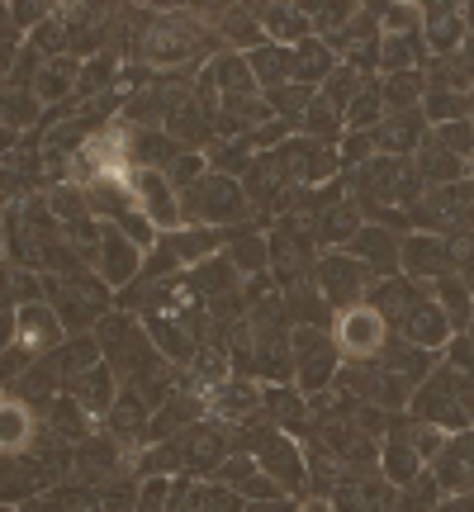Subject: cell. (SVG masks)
<instances>
[{"instance_id": "obj_1", "label": "cell", "mask_w": 474, "mask_h": 512, "mask_svg": "<svg viewBox=\"0 0 474 512\" xmlns=\"http://www.w3.org/2000/svg\"><path fill=\"white\" fill-rule=\"evenodd\" d=\"M176 200H181V219L200 223V228L247 214V195H242V185H237L233 176H223V171L219 176H200L195 185H185Z\"/></svg>"}, {"instance_id": "obj_2", "label": "cell", "mask_w": 474, "mask_h": 512, "mask_svg": "<svg viewBox=\"0 0 474 512\" xmlns=\"http://www.w3.org/2000/svg\"><path fill=\"white\" fill-rule=\"evenodd\" d=\"M313 280H318V294L328 299V309L347 313L361 304L365 285H370V271H365L356 256H323L318 271H313Z\"/></svg>"}, {"instance_id": "obj_3", "label": "cell", "mask_w": 474, "mask_h": 512, "mask_svg": "<svg viewBox=\"0 0 474 512\" xmlns=\"http://www.w3.org/2000/svg\"><path fill=\"white\" fill-rule=\"evenodd\" d=\"M384 342H389V323L370 304H356L337 318V347L347 351L351 361H380Z\"/></svg>"}, {"instance_id": "obj_4", "label": "cell", "mask_w": 474, "mask_h": 512, "mask_svg": "<svg viewBox=\"0 0 474 512\" xmlns=\"http://www.w3.org/2000/svg\"><path fill=\"white\" fill-rule=\"evenodd\" d=\"M413 408H418V418L432 422V427H460V432H465V422H470V413H465V394H460V380L451 375V370L427 375Z\"/></svg>"}, {"instance_id": "obj_5", "label": "cell", "mask_w": 474, "mask_h": 512, "mask_svg": "<svg viewBox=\"0 0 474 512\" xmlns=\"http://www.w3.org/2000/svg\"><path fill=\"white\" fill-rule=\"evenodd\" d=\"M294 375H299V389L313 394V389H328L332 375H337V347H332L323 332L299 328L294 332Z\"/></svg>"}, {"instance_id": "obj_6", "label": "cell", "mask_w": 474, "mask_h": 512, "mask_svg": "<svg viewBox=\"0 0 474 512\" xmlns=\"http://www.w3.org/2000/svg\"><path fill=\"white\" fill-rule=\"evenodd\" d=\"M242 446H252L256 465L271 479L280 475V489H299V484H304V460H299V451L290 446V437H280V432H247Z\"/></svg>"}, {"instance_id": "obj_7", "label": "cell", "mask_w": 474, "mask_h": 512, "mask_svg": "<svg viewBox=\"0 0 474 512\" xmlns=\"http://www.w3.org/2000/svg\"><path fill=\"white\" fill-rule=\"evenodd\" d=\"M275 171L280 176H290V181H328L332 171H337V152L323 143H313V138H304V143H290V147H280L271 157Z\"/></svg>"}, {"instance_id": "obj_8", "label": "cell", "mask_w": 474, "mask_h": 512, "mask_svg": "<svg viewBox=\"0 0 474 512\" xmlns=\"http://www.w3.org/2000/svg\"><path fill=\"white\" fill-rule=\"evenodd\" d=\"M62 318H57L48 304H24V309L15 313V342H19V351L24 356H43V351H53V347H62Z\"/></svg>"}, {"instance_id": "obj_9", "label": "cell", "mask_w": 474, "mask_h": 512, "mask_svg": "<svg viewBox=\"0 0 474 512\" xmlns=\"http://www.w3.org/2000/svg\"><path fill=\"white\" fill-rule=\"evenodd\" d=\"M95 266H100V275L110 280V285H128L133 275L143 271V247L138 242H128L119 228H105L100 233V256H95Z\"/></svg>"}, {"instance_id": "obj_10", "label": "cell", "mask_w": 474, "mask_h": 512, "mask_svg": "<svg viewBox=\"0 0 474 512\" xmlns=\"http://www.w3.org/2000/svg\"><path fill=\"white\" fill-rule=\"evenodd\" d=\"M403 337H408L413 347H422V351H437V347H446L456 332H451V323H446L441 304H432V299H418L413 309L403 313Z\"/></svg>"}, {"instance_id": "obj_11", "label": "cell", "mask_w": 474, "mask_h": 512, "mask_svg": "<svg viewBox=\"0 0 474 512\" xmlns=\"http://www.w3.org/2000/svg\"><path fill=\"white\" fill-rule=\"evenodd\" d=\"M437 484L441 489H470L474 484V432H460V437H446L437 456Z\"/></svg>"}, {"instance_id": "obj_12", "label": "cell", "mask_w": 474, "mask_h": 512, "mask_svg": "<svg viewBox=\"0 0 474 512\" xmlns=\"http://www.w3.org/2000/svg\"><path fill=\"white\" fill-rule=\"evenodd\" d=\"M181 441V460L190 470H219L223 465V451H228V437H223V427H190Z\"/></svg>"}, {"instance_id": "obj_13", "label": "cell", "mask_w": 474, "mask_h": 512, "mask_svg": "<svg viewBox=\"0 0 474 512\" xmlns=\"http://www.w3.org/2000/svg\"><path fill=\"white\" fill-rule=\"evenodd\" d=\"M399 256L413 275H437V280L441 275H451V266H456V261H451V247H446L441 238H408L399 247Z\"/></svg>"}, {"instance_id": "obj_14", "label": "cell", "mask_w": 474, "mask_h": 512, "mask_svg": "<svg viewBox=\"0 0 474 512\" xmlns=\"http://www.w3.org/2000/svg\"><path fill=\"white\" fill-rule=\"evenodd\" d=\"M29 437H34V408L24 399H0V451L5 456H15V451H24L29 446Z\"/></svg>"}, {"instance_id": "obj_15", "label": "cell", "mask_w": 474, "mask_h": 512, "mask_svg": "<svg viewBox=\"0 0 474 512\" xmlns=\"http://www.w3.org/2000/svg\"><path fill=\"white\" fill-rule=\"evenodd\" d=\"M418 176L432 185V190H437V185H460L465 162H460L456 152H446L441 143H432V138H427V143L418 147Z\"/></svg>"}, {"instance_id": "obj_16", "label": "cell", "mask_w": 474, "mask_h": 512, "mask_svg": "<svg viewBox=\"0 0 474 512\" xmlns=\"http://www.w3.org/2000/svg\"><path fill=\"white\" fill-rule=\"evenodd\" d=\"M347 247H351L347 256H356L361 266H380L384 271V266H394V261H399V242L389 238V228H380V223H375V228H361Z\"/></svg>"}, {"instance_id": "obj_17", "label": "cell", "mask_w": 474, "mask_h": 512, "mask_svg": "<svg viewBox=\"0 0 474 512\" xmlns=\"http://www.w3.org/2000/svg\"><path fill=\"white\" fill-rule=\"evenodd\" d=\"M209 81H214V86H223V95H228V110H237L242 100H252V95H256V76H252V67H247V57H223L219 67L209 72Z\"/></svg>"}, {"instance_id": "obj_18", "label": "cell", "mask_w": 474, "mask_h": 512, "mask_svg": "<svg viewBox=\"0 0 474 512\" xmlns=\"http://www.w3.org/2000/svg\"><path fill=\"white\" fill-rule=\"evenodd\" d=\"M219 233H214V228H200V223H181V228H176V233H171V238H166V247H171V252H176V261H209V256L219 252Z\"/></svg>"}, {"instance_id": "obj_19", "label": "cell", "mask_w": 474, "mask_h": 512, "mask_svg": "<svg viewBox=\"0 0 474 512\" xmlns=\"http://www.w3.org/2000/svg\"><path fill=\"white\" fill-rule=\"evenodd\" d=\"M422 34H427V48H437L441 57H451L460 38H465V19H456V10H446V5H432V10H422Z\"/></svg>"}, {"instance_id": "obj_20", "label": "cell", "mask_w": 474, "mask_h": 512, "mask_svg": "<svg viewBox=\"0 0 474 512\" xmlns=\"http://www.w3.org/2000/svg\"><path fill=\"white\" fill-rule=\"evenodd\" d=\"M422 294L413 280H403V275H394V280H384V285H375V304L370 309L380 313V318H389V323H403V313L418 304Z\"/></svg>"}, {"instance_id": "obj_21", "label": "cell", "mask_w": 474, "mask_h": 512, "mask_svg": "<svg viewBox=\"0 0 474 512\" xmlns=\"http://www.w3.org/2000/svg\"><path fill=\"white\" fill-rule=\"evenodd\" d=\"M337 72V62H332V48L323 38H304L299 48H294V76L309 86V81H328Z\"/></svg>"}, {"instance_id": "obj_22", "label": "cell", "mask_w": 474, "mask_h": 512, "mask_svg": "<svg viewBox=\"0 0 474 512\" xmlns=\"http://www.w3.org/2000/svg\"><path fill=\"white\" fill-rule=\"evenodd\" d=\"M247 67H252L256 81H266V86H275V81H290L294 76V48H280V43H266V48H252L247 53Z\"/></svg>"}, {"instance_id": "obj_23", "label": "cell", "mask_w": 474, "mask_h": 512, "mask_svg": "<svg viewBox=\"0 0 474 512\" xmlns=\"http://www.w3.org/2000/svg\"><path fill=\"white\" fill-rule=\"evenodd\" d=\"M418 57H422V34H389L380 43V67L389 76L418 72Z\"/></svg>"}, {"instance_id": "obj_24", "label": "cell", "mask_w": 474, "mask_h": 512, "mask_svg": "<svg viewBox=\"0 0 474 512\" xmlns=\"http://www.w3.org/2000/svg\"><path fill=\"white\" fill-rule=\"evenodd\" d=\"M214 399H209V413L214 418H252L256 408H261V399H256L252 384H219V389H209Z\"/></svg>"}, {"instance_id": "obj_25", "label": "cell", "mask_w": 474, "mask_h": 512, "mask_svg": "<svg viewBox=\"0 0 474 512\" xmlns=\"http://www.w3.org/2000/svg\"><path fill=\"white\" fill-rule=\"evenodd\" d=\"M437 294H441V313H446L451 332H465V328H470V318H474L470 290H465L460 280H451V275H441V280H437Z\"/></svg>"}, {"instance_id": "obj_26", "label": "cell", "mask_w": 474, "mask_h": 512, "mask_svg": "<svg viewBox=\"0 0 474 512\" xmlns=\"http://www.w3.org/2000/svg\"><path fill=\"white\" fill-rule=\"evenodd\" d=\"M422 76L418 72H399V76H389L384 81V110L389 114H408V110H418V100H422Z\"/></svg>"}, {"instance_id": "obj_27", "label": "cell", "mask_w": 474, "mask_h": 512, "mask_svg": "<svg viewBox=\"0 0 474 512\" xmlns=\"http://www.w3.org/2000/svg\"><path fill=\"white\" fill-rule=\"evenodd\" d=\"M237 285V266L233 261H228V256H209V261H200V266H195V285H190V290L195 294H228Z\"/></svg>"}, {"instance_id": "obj_28", "label": "cell", "mask_w": 474, "mask_h": 512, "mask_svg": "<svg viewBox=\"0 0 474 512\" xmlns=\"http://www.w3.org/2000/svg\"><path fill=\"white\" fill-rule=\"evenodd\" d=\"M361 233V214L351 209V204H332V209H323V223L313 228V238L318 242H351Z\"/></svg>"}, {"instance_id": "obj_29", "label": "cell", "mask_w": 474, "mask_h": 512, "mask_svg": "<svg viewBox=\"0 0 474 512\" xmlns=\"http://www.w3.org/2000/svg\"><path fill=\"white\" fill-rule=\"evenodd\" d=\"M285 304H290V313L304 328H323V323H328V299L313 290V285H304V280L290 285V299H285Z\"/></svg>"}, {"instance_id": "obj_30", "label": "cell", "mask_w": 474, "mask_h": 512, "mask_svg": "<svg viewBox=\"0 0 474 512\" xmlns=\"http://www.w3.org/2000/svg\"><path fill=\"white\" fill-rule=\"evenodd\" d=\"M418 451H413V441L408 437H389L384 446V475L394 479V484H413L418 479Z\"/></svg>"}, {"instance_id": "obj_31", "label": "cell", "mask_w": 474, "mask_h": 512, "mask_svg": "<svg viewBox=\"0 0 474 512\" xmlns=\"http://www.w3.org/2000/svg\"><path fill=\"white\" fill-rule=\"evenodd\" d=\"M422 128H418V110H408V114H394L384 128H375V147H394V152H408V147H422L418 138Z\"/></svg>"}, {"instance_id": "obj_32", "label": "cell", "mask_w": 474, "mask_h": 512, "mask_svg": "<svg viewBox=\"0 0 474 512\" xmlns=\"http://www.w3.org/2000/svg\"><path fill=\"white\" fill-rule=\"evenodd\" d=\"M356 91H361V72H356V67H347V62H342V67H337V72L328 76V81H323V100H328L332 110L342 114L351 105V100H356Z\"/></svg>"}, {"instance_id": "obj_33", "label": "cell", "mask_w": 474, "mask_h": 512, "mask_svg": "<svg viewBox=\"0 0 474 512\" xmlns=\"http://www.w3.org/2000/svg\"><path fill=\"white\" fill-rule=\"evenodd\" d=\"M261 15H266V29H271L275 38H299V43H304V38L313 34L309 15L294 10V5H275V10H261Z\"/></svg>"}, {"instance_id": "obj_34", "label": "cell", "mask_w": 474, "mask_h": 512, "mask_svg": "<svg viewBox=\"0 0 474 512\" xmlns=\"http://www.w3.org/2000/svg\"><path fill=\"white\" fill-rule=\"evenodd\" d=\"M76 394H81V408H91V413H105V408H110V370L105 366H95L91 375H81V380H76Z\"/></svg>"}, {"instance_id": "obj_35", "label": "cell", "mask_w": 474, "mask_h": 512, "mask_svg": "<svg viewBox=\"0 0 474 512\" xmlns=\"http://www.w3.org/2000/svg\"><path fill=\"white\" fill-rule=\"evenodd\" d=\"M152 342H157L171 361H190V351H195V347H190V337L176 328V318H162V313L152 318Z\"/></svg>"}, {"instance_id": "obj_36", "label": "cell", "mask_w": 474, "mask_h": 512, "mask_svg": "<svg viewBox=\"0 0 474 512\" xmlns=\"http://www.w3.org/2000/svg\"><path fill=\"white\" fill-rule=\"evenodd\" d=\"M432 143H441L446 152H456L460 162L474 157V119H451V124H441L437 133H432Z\"/></svg>"}, {"instance_id": "obj_37", "label": "cell", "mask_w": 474, "mask_h": 512, "mask_svg": "<svg viewBox=\"0 0 474 512\" xmlns=\"http://www.w3.org/2000/svg\"><path fill=\"white\" fill-rule=\"evenodd\" d=\"M38 119V100L29 91H0V124H34Z\"/></svg>"}, {"instance_id": "obj_38", "label": "cell", "mask_w": 474, "mask_h": 512, "mask_svg": "<svg viewBox=\"0 0 474 512\" xmlns=\"http://www.w3.org/2000/svg\"><path fill=\"white\" fill-rule=\"evenodd\" d=\"M266 242L261 238H252V233H242V238L233 242V247H228V261H233L237 271H261V266H266Z\"/></svg>"}, {"instance_id": "obj_39", "label": "cell", "mask_w": 474, "mask_h": 512, "mask_svg": "<svg viewBox=\"0 0 474 512\" xmlns=\"http://www.w3.org/2000/svg\"><path fill=\"white\" fill-rule=\"evenodd\" d=\"M261 408H266L271 418H280V422H299V418H304V403H299V394H294V389H275V384L261 394Z\"/></svg>"}, {"instance_id": "obj_40", "label": "cell", "mask_w": 474, "mask_h": 512, "mask_svg": "<svg viewBox=\"0 0 474 512\" xmlns=\"http://www.w3.org/2000/svg\"><path fill=\"white\" fill-rule=\"evenodd\" d=\"M266 105L280 114H309L313 105V86H280V91L266 95Z\"/></svg>"}, {"instance_id": "obj_41", "label": "cell", "mask_w": 474, "mask_h": 512, "mask_svg": "<svg viewBox=\"0 0 474 512\" xmlns=\"http://www.w3.org/2000/svg\"><path fill=\"white\" fill-rule=\"evenodd\" d=\"M76 81V62H53V67H43L38 72V91L57 100V95H67V86Z\"/></svg>"}, {"instance_id": "obj_42", "label": "cell", "mask_w": 474, "mask_h": 512, "mask_svg": "<svg viewBox=\"0 0 474 512\" xmlns=\"http://www.w3.org/2000/svg\"><path fill=\"white\" fill-rule=\"evenodd\" d=\"M380 110H384L380 91H370V86H365V91L347 105V119H351V128H365V124H375V119H380Z\"/></svg>"}, {"instance_id": "obj_43", "label": "cell", "mask_w": 474, "mask_h": 512, "mask_svg": "<svg viewBox=\"0 0 474 512\" xmlns=\"http://www.w3.org/2000/svg\"><path fill=\"white\" fill-rule=\"evenodd\" d=\"M304 128H309L313 138H332V128H337V110H332L323 95H313L309 114H304Z\"/></svg>"}, {"instance_id": "obj_44", "label": "cell", "mask_w": 474, "mask_h": 512, "mask_svg": "<svg viewBox=\"0 0 474 512\" xmlns=\"http://www.w3.org/2000/svg\"><path fill=\"white\" fill-rule=\"evenodd\" d=\"M166 494H171V484H166V479H147L143 494H138V512H162Z\"/></svg>"}, {"instance_id": "obj_45", "label": "cell", "mask_w": 474, "mask_h": 512, "mask_svg": "<svg viewBox=\"0 0 474 512\" xmlns=\"http://www.w3.org/2000/svg\"><path fill=\"white\" fill-rule=\"evenodd\" d=\"M223 29H228L233 43H256V29H252V19H247V10H228Z\"/></svg>"}, {"instance_id": "obj_46", "label": "cell", "mask_w": 474, "mask_h": 512, "mask_svg": "<svg viewBox=\"0 0 474 512\" xmlns=\"http://www.w3.org/2000/svg\"><path fill=\"white\" fill-rule=\"evenodd\" d=\"M34 43L38 48H48V53H57V48L67 43V34H62V24H43V29L34 34Z\"/></svg>"}, {"instance_id": "obj_47", "label": "cell", "mask_w": 474, "mask_h": 512, "mask_svg": "<svg viewBox=\"0 0 474 512\" xmlns=\"http://www.w3.org/2000/svg\"><path fill=\"white\" fill-rule=\"evenodd\" d=\"M10 342H15V313L0 309V356H10Z\"/></svg>"}, {"instance_id": "obj_48", "label": "cell", "mask_w": 474, "mask_h": 512, "mask_svg": "<svg viewBox=\"0 0 474 512\" xmlns=\"http://www.w3.org/2000/svg\"><path fill=\"white\" fill-rule=\"evenodd\" d=\"M10 294H15V271L0 266V309H10Z\"/></svg>"}, {"instance_id": "obj_49", "label": "cell", "mask_w": 474, "mask_h": 512, "mask_svg": "<svg viewBox=\"0 0 474 512\" xmlns=\"http://www.w3.org/2000/svg\"><path fill=\"white\" fill-rule=\"evenodd\" d=\"M437 512H474V494H456V498H446Z\"/></svg>"}, {"instance_id": "obj_50", "label": "cell", "mask_w": 474, "mask_h": 512, "mask_svg": "<svg viewBox=\"0 0 474 512\" xmlns=\"http://www.w3.org/2000/svg\"><path fill=\"white\" fill-rule=\"evenodd\" d=\"M242 512H294L285 498H261V503H252V508H242Z\"/></svg>"}, {"instance_id": "obj_51", "label": "cell", "mask_w": 474, "mask_h": 512, "mask_svg": "<svg viewBox=\"0 0 474 512\" xmlns=\"http://www.w3.org/2000/svg\"><path fill=\"white\" fill-rule=\"evenodd\" d=\"M0 152H5V157L15 152V128H5V124H0Z\"/></svg>"}, {"instance_id": "obj_52", "label": "cell", "mask_w": 474, "mask_h": 512, "mask_svg": "<svg viewBox=\"0 0 474 512\" xmlns=\"http://www.w3.org/2000/svg\"><path fill=\"white\" fill-rule=\"evenodd\" d=\"M299 512H332V503H323V498H313V503H304Z\"/></svg>"}]
</instances>
